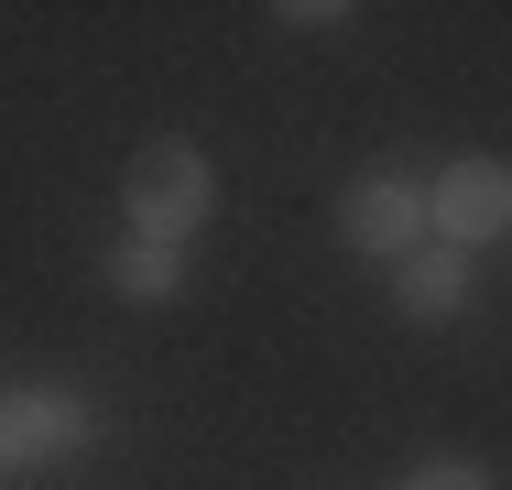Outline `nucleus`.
Segmentation results:
<instances>
[{
  "instance_id": "nucleus-1",
  "label": "nucleus",
  "mask_w": 512,
  "mask_h": 490,
  "mask_svg": "<svg viewBox=\"0 0 512 490\" xmlns=\"http://www.w3.org/2000/svg\"><path fill=\"white\" fill-rule=\"evenodd\" d=\"M120 207H131V229H142V240H175V251H186L207 218H218V164H207L197 142H175V131H164V142H142V153H131Z\"/></svg>"
},
{
  "instance_id": "nucleus-2",
  "label": "nucleus",
  "mask_w": 512,
  "mask_h": 490,
  "mask_svg": "<svg viewBox=\"0 0 512 490\" xmlns=\"http://www.w3.org/2000/svg\"><path fill=\"white\" fill-rule=\"evenodd\" d=\"M425 240H447V251L512 240V164L502 153H458V164L425 175Z\"/></svg>"
},
{
  "instance_id": "nucleus-3",
  "label": "nucleus",
  "mask_w": 512,
  "mask_h": 490,
  "mask_svg": "<svg viewBox=\"0 0 512 490\" xmlns=\"http://www.w3.org/2000/svg\"><path fill=\"white\" fill-rule=\"evenodd\" d=\"M88 436H99L88 392H55V382L0 392V469H55V458H77Z\"/></svg>"
},
{
  "instance_id": "nucleus-4",
  "label": "nucleus",
  "mask_w": 512,
  "mask_h": 490,
  "mask_svg": "<svg viewBox=\"0 0 512 490\" xmlns=\"http://www.w3.org/2000/svg\"><path fill=\"white\" fill-rule=\"evenodd\" d=\"M338 240L371 251V262H404L414 240H425V175H360V186L338 196Z\"/></svg>"
},
{
  "instance_id": "nucleus-5",
  "label": "nucleus",
  "mask_w": 512,
  "mask_h": 490,
  "mask_svg": "<svg viewBox=\"0 0 512 490\" xmlns=\"http://www.w3.org/2000/svg\"><path fill=\"white\" fill-rule=\"evenodd\" d=\"M469 284H480V273H469V251H447V240H414L404 262H393V305H404L414 327L458 316V305H469Z\"/></svg>"
},
{
  "instance_id": "nucleus-6",
  "label": "nucleus",
  "mask_w": 512,
  "mask_h": 490,
  "mask_svg": "<svg viewBox=\"0 0 512 490\" xmlns=\"http://www.w3.org/2000/svg\"><path fill=\"white\" fill-rule=\"evenodd\" d=\"M109 284L131 294V305H175V294H186V251H175V240L120 229V240H109Z\"/></svg>"
},
{
  "instance_id": "nucleus-7",
  "label": "nucleus",
  "mask_w": 512,
  "mask_h": 490,
  "mask_svg": "<svg viewBox=\"0 0 512 490\" xmlns=\"http://www.w3.org/2000/svg\"><path fill=\"white\" fill-rule=\"evenodd\" d=\"M404 490H502V480H491L480 458H414V480H404Z\"/></svg>"
}]
</instances>
